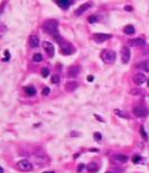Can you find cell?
I'll use <instances>...</instances> for the list:
<instances>
[{"instance_id": "6da1fadb", "label": "cell", "mask_w": 149, "mask_h": 173, "mask_svg": "<svg viewBox=\"0 0 149 173\" xmlns=\"http://www.w3.org/2000/svg\"><path fill=\"white\" fill-rule=\"evenodd\" d=\"M43 29L45 33L56 37V36H58V22L56 19H48L44 23Z\"/></svg>"}, {"instance_id": "7a4b0ae2", "label": "cell", "mask_w": 149, "mask_h": 173, "mask_svg": "<svg viewBox=\"0 0 149 173\" xmlns=\"http://www.w3.org/2000/svg\"><path fill=\"white\" fill-rule=\"evenodd\" d=\"M56 40H57V43L61 45V54H63V55H69V54H72L74 52L73 46H72L68 42H65L63 38H61L59 36H56Z\"/></svg>"}, {"instance_id": "3957f363", "label": "cell", "mask_w": 149, "mask_h": 173, "mask_svg": "<svg viewBox=\"0 0 149 173\" xmlns=\"http://www.w3.org/2000/svg\"><path fill=\"white\" fill-rule=\"evenodd\" d=\"M101 57H102L103 62H106V63H108V64H111V63H113V62L116 61L117 55H116V52H113V51L106 50V51H103V52H102Z\"/></svg>"}, {"instance_id": "277c9868", "label": "cell", "mask_w": 149, "mask_h": 173, "mask_svg": "<svg viewBox=\"0 0 149 173\" xmlns=\"http://www.w3.org/2000/svg\"><path fill=\"white\" fill-rule=\"evenodd\" d=\"M17 168L20 171L27 172V171H31L33 170V164L27 160H20L17 162Z\"/></svg>"}, {"instance_id": "5b68a950", "label": "cell", "mask_w": 149, "mask_h": 173, "mask_svg": "<svg viewBox=\"0 0 149 173\" xmlns=\"http://www.w3.org/2000/svg\"><path fill=\"white\" fill-rule=\"evenodd\" d=\"M120 56H121V61L123 64L128 63L130 60V50L127 46H122L121 51H120Z\"/></svg>"}, {"instance_id": "8992f818", "label": "cell", "mask_w": 149, "mask_h": 173, "mask_svg": "<svg viewBox=\"0 0 149 173\" xmlns=\"http://www.w3.org/2000/svg\"><path fill=\"white\" fill-rule=\"evenodd\" d=\"M43 48L45 50V52L47 53V55L49 57H53L55 54V48H54V45L49 42H44L43 43Z\"/></svg>"}, {"instance_id": "52a82bcc", "label": "cell", "mask_w": 149, "mask_h": 173, "mask_svg": "<svg viewBox=\"0 0 149 173\" xmlns=\"http://www.w3.org/2000/svg\"><path fill=\"white\" fill-rule=\"evenodd\" d=\"M112 37L111 34H102V33H96L93 34V40L98 43H102V42H106V40H110Z\"/></svg>"}, {"instance_id": "ba28073f", "label": "cell", "mask_w": 149, "mask_h": 173, "mask_svg": "<svg viewBox=\"0 0 149 173\" xmlns=\"http://www.w3.org/2000/svg\"><path fill=\"white\" fill-rule=\"evenodd\" d=\"M134 114H135L137 117H146L147 115H148V110H147V108H145V107H136L134 108Z\"/></svg>"}, {"instance_id": "9c48e42d", "label": "cell", "mask_w": 149, "mask_h": 173, "mask_svg": "<svg viewBox=\"0 0 149 173\" xmlns=\"http://www.w3.org/2000/svg\"><path fill=\"white\" fill-rule=\"evenodd\" d=\"M147 80H148V79L146 78V75H145L144 73H137L135 77H134V81H135V83L137 85L144 84Z\"/></svg>"}, {"instance_id": "30bf717a", "label": "cell", "mask_w": 149, "mask_h": 173, "mask_svg": "<svg viewBox=\"0 0 149 173\" xmlns=\"http://www.w3.org/2000/svg\"><path fill=\"white\" fill-rule=\"evenodd\" d=\"M28 44H29V46H30L31 48H35V47H37L38 44H39V38H38L36 35H30V36H29V40H28Z\"/></svg>"}, {"instance_id": "8fae6325", "label": "cell", "mask_w": 149, "mask_h": 173, "mask_svg": "<svg viewBox=\"0 0 149 173\" xmlns=\"http://www.w3.org/2000/svg\"><path fill=\"white\" fill-rule=\"evenodd\" d=\"M90 7H91V3H90V2L83 3L82 6H80V7H79V8L75 10V15H76V16H80V15H82L83 13H85V11H86V10H88Z\"/></svg>"}, {"instance_id": "7c38bea8", "label": "cell", "mask_w": 149, "mask_h": 173, "mask_svg": "<svg viewBox=\"0 0 149 173\" xmlns=\"http://www.w3.org/2000/svg\"><path fill=\"white\" fill-rule=\"evenodd\" d=\"M80 73V67H78V65H72V67H68L67 70V74L68 77H76L78 74Z\"/></svg>"}, {"instance_id": "4fadbf2b", "label": "cell", "mask_w": 149, "mask_h": 173, "mask_svg": "<svg viewBox=\"0 0 149 173\" xmlns=\"http://www.w3.org/2000/svg\"><path fill=\"white\" fill-rule=\"evenodd\" d=\"M55 2L57 3V6H59L63 9H67L68 7L73 3V1H71V0H56Z\"/></svg>"}, {"instance_id": "5bb4252c", "label": "cell", "mask_w": 149, "mask_h": 173, "mask_svg": "<svg viewBox=\"0 0 149 173\" xmlns=\"http://www.w3.org/2000/svg\"><path fill=\"white\" fill-rule=\"evenodd\" d=\"M145 43H146V40H145V38H142V37H138V38L131 40L129 42V44L131 46H142V45H145Z\"/></svg>"}, {"instance_id": "9a60e30c", "label": "cell", "mask_w": 149, "mask_h": 173, "mask_svg": "<svg viewBox=\"0 0 149 173\" xmlns=\"http://www.w3.org/2000/svg\"><path fill=\"white\" fill-rule=\"evenodd\" d=\"M99 170V165L95 162H91L90 164H88V171L90 173H95Z\"/></svg>"}, {"instance_id": "2e32d148", "label": "cell", "mask_w": 149, "mask_h": 173, "mask_svg": "<svg viewBox=\"0 0 149 173\" xmlns=\"http://www.w3.org/2000/svg\"><path fill=\"white\" fill-rule=\"evenodd\" d=\"M123 32H124L127 35H132V34H135L136 29L132 25H127V26L123 28Z\"/></svg>"}, {"instance_id": "e0dca14e", "label": "cell", "mask_w": 149, "mask_h": 173, "mask_svg": "<svg viewBox=\"0 0 149 173\" xmlns=\"http://www.w3.org/2000/svg\"><path fill=\"white\" fill-rule=\"evenodd\" d=\"M139 67L144 70V72H149V60H145L139 63Z\"/></svg>"}, {"instance_id": "ac0fdd59", "label": "cell", "mask_w": 149, "mask_h": 173, "mask_svg": "<svg viewBox=\"0 0 149 173\" xmlns=\"http://www.w3.org/2000/svg\"><path fill=\"white\" fill-rule=\"evenodd\" d=\"M114 159H116L117 161H119V162L126 163V162L128 161V156H127L126 154H117V155L114 156Z\"/></svg>"}, {"instance_id": "d6986e66", "label": "cell", "mask_w": 149, "mask_h": 173, "mask_svg": "<svg viewBox=\"0 0 149 173\" xmlns=\"http://www.w3.org/2000/svg\"><path fill=\"white\" fill-rule=\"evenodd\" d=\"M76 87H78L76 82H67L66 85H65V89L67 91H73L74 89H76Z\"/></svg>"}, {"instance_id": "ffe728a7", "label": "cell", "mask_w": 149, "mask_h": 173, "mask_svg": "<svg viewBox=\"0 0 149 173\" xmlns=\"http://www.w3.org/2000/svg\"><path fill=\"white\" fill-rule=\"evenodd\" d=\"M33 61L38 63V62H41L43 61V55L41 53H37V54H34L33 55Z\"/></svg>"}, {"instance_id": "44dd1931", "label": "cell", "mask_w": 149, "mask_h": 173, "mask_svg": "<svg viewBox=\"0 0 149 173\" xmlns=\"http://www.w3.org/2000/svg\"><path fill=\"white\" fill-rule=\"evenodd\" d=\"M25 91H26V93H27L28 96H34V94L36 93V90H35L34 87H27V88L25 89Z\"/></svg>"}, {"instance_id": "7402d4cb", "label": "cell", "mask_w": 149, "mask_h": 173, "mask_svg": "<svg viewBox=\"0 0 149 173\" xmlns=\"http://www.w3.org/2000/svg\"><path fill=\"white\" fill-rule=\"evenodd\" d=\"M41 75H43V78H47V77L49 75V70H48V67H43V69H41Z\"/></svg>"}, {"instance_id": "603a6c76", "label": "cell", "mask_w": 149, "mask_h": 173, "mask_svg": "<svg viewBox=\"0 0 149 173\" xmlns=\"http://www.w3.org/2000/svg\"><path fill=\"white\" fill-rule=\"evenodd\" d=\"M9 60H10V53H9L8 50H6V51H5V57L2 59V61H3V62H7V61H9Z\"/></svg>"}, {"instance_id": "cb8c5ba5", "label": "cell", "mask_w": 149, "mask_h": 173, "mask_svg": "<svg viewBox=\"0 0 149 173\" xmlns=\"http://www.w3.org/2000/svg\"><path fill=\"white\" fill-rule=\"evenodd\" d=\"M52 82L55 83V84L59 83V77H58V74H54V75L52 77Z\"/></svg>"}, {"instance_id": "d4e9b609", "label": "cell", "mask_w": 149, "mask_h": 173, "mask_svg": "<svg viewBox=\"0 0 149 173\" xmlns=\"http://www.w3.org/2000/svg\"><path fill=\"white\" fill-rule=\"evenodd\" d=\"M94 139L96 142H101L102 141V135L100 133H94Z\"/></svg>"}, {"instance_id": "484cf974", "label": "cell", "mask_w": 149, "mask_h": 173, "mask_svg": "<svg viewBox=\"0 0 149 173\" xmlns=\"http://www.w3.org/2000/svg\"><path fill=\"white\" fill-rule=\"evenodd\" d=\"M98 20V18H96V16H90L89 17V23H91V24H93Z\"/></svg>"}, {"instance_id": "4316f807", "label": "cell", "mask_w": 149, "mask_h": 173, "mask_svg": "<svg viewBox=\"0 0 149 173\" xmlns=\"http://www.w3.org/2000/svg\"><path fill=\"white\" fill-rule=\"evenodd\" d=\"M49 92H51V90H49L48 87H45V88L43 89V94H44V96H48Z\"/></svg>"}, {"instance_id": "83f0119b", "label": "cell", "mask_w": 149, "mask_h": 173, "mask_svg": "<svg viewBox=\"0 0 149 173\" xmlns=\"http://www.w3.org/2000/svg\"><path fill=\"white\" fill-rule=\"evenodd\" d=\"M140 133H141V135L144 136V138H145V139H147V138H148V136H147V134H146V132H145L144 127H140Z\"/></svg>"}, {"instance_id": "f1b7e54d", "label": "cell", "mask_w": 149, "mask_h": 173, "mask_svg": "<svg viewBox=\"0 0 149 173\" xmlns=\"http://www.w3.org/2000/svg\"><path fill=\"white\" fill-rule=\"evenodd\" d=\"M114 112H116L117 115H119V116H121V117H127V118H128V116H127L126 114H122V112H121V111H120V110H119V109H117V110H116Z\"/></svg>"}, {"instance_id": "f546056e", "label": "cell", "mask_w": 149, "mask_h": 173, "mask_svg": "<svg viewBox=\"0 0 149 173\" xmlns=\"http://www.w3.org/2000/svg\"><path fill=\"white\" fill-rule=\"evenodd\" d=\"M141 160V158H140V156H139V155H136V156H134V163H138V162H139V161Z\"/></svg>"}, {"instance_id": "4dcf8cb0", "label": "cell", "mask_w": 149, "mask_h": 173, "mask_svg": "<svg viewBox=\"0 0 149 173\" xmlns=\"http://www.w3.org/2000/svg\"><path fill=\"white\" fill-rule=\"evenodd\" d=\"M83 169H84V164H80V165L78 166V172H81Z\"/></svg>"}, {"instance_id": "1f68e13d", "label": "cell", "mask_w": 149, "mask_h": 173, "mask_svg": "<svg viewBox=\"0 0 149 173\" xmlns=\"http://www.w3.org/2000/svg\"><path fill=\"white\" fill-rule=\"evenodd\" d=\"M140 92V90H131V94H139Z\"/></svg>"}, {"instance_id": "d6a6232c", "label": "cell", "mask_w": 149, "mask_h": 173, "mask_svg": "<svg viewBox=\"0 0 149 173\" xmlns=\"http://www.w3.org/2000/svg\"><path fill=\"white\" fill-rule=\"evenodd\" d=\"M95 117H96V118H98V120H100V121H102V123H103V121H104V120L102 119V118H101V117H99V116H98V115H95Z\"/></svg>"}, {"instance_id": "836d02e7", "label": "cell", "mask_w": 149, "mask_h": 173, "mask_svg": "<svg viewBox=\"0 0 149 173\" xmlns=\"http://www.w3.org/2000/svg\"><path fill=\"white\" fill-rule=\"evenodd\" d=\"M86 79H88V81H92V80H93V77H90V75H89Z\"/></svg>"}, {"instance_id": "e575fe53", "label": "cell", "mask_w": 149, "mask_h": 173, "mask_svg": "<svg viewBox=\"0 0 149 173\" xmlns=\"http://www.w3.org/2000/svg\"><path fill=\"white\" fill-rule=\"evenodd\" d=\"M44 173H55L54 171H46V172H44Z\"/></svg>"}, {"instance_id": "d590c367", "label": "cell", "mask_w": 149, "mask_h": 173, "mask_svg": "<svg viewBox=\"0 0 149 173\" xmlns=\"http://www.w3.org/2000/svg\"><path fill=\"white\" fill-rule=\"evenodd\" d=\"M0 173H3V168H1V169H0Z\"/></svg>"}, {"instance_id": "8d00e7d4", "label": "cell", "mask_w": 149, "mask_h": 173, "mask_svg": "<svg viewBox=\"0 0 149 173\" xmlns=\"http://www.w3.org/2000/svg\"><path fill=\"white\" fill-rule=\"evenodd\" d=\"M147 82H148V87H149V79H148V80H147Z\"/></svg>"}, {"instance_id": "74e56055", "label": "cell", "mask_w": 149, "mask_h": 173, "mask_svg": "<svg viewBox=\"0 0 149 173\" xmlns=\"http://www.w3.org/2000/svg\"><path fill=\"white\" fill-rule=\"evenodd\" d=\"M107 173H111V172H107Z\"/></svg>"}]
</instances>
